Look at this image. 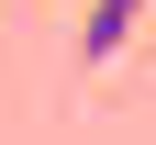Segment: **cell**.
<instances>
[{
    "mask_svg": "<svg viewBox=\"0 0 156 145\" xmlns=\"http://www.w3.org/2000/svg\"><path fill=\"white\" fill-rule=\"evenodd\" d=\"M134 23H145V0H89V23H78V56H89V67H112V56L134 45Z\"/></svg>",
    "mask_w": 156,
    "mask_h": 145,
    "instance_id": "cell-1",
    "label": "cell"
}]
</instances>
